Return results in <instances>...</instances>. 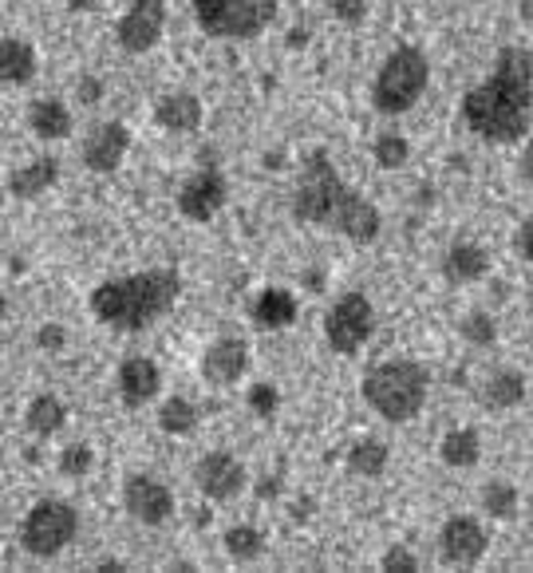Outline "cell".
<instances>
[{"label": "cell", "mask_w": 533, "mask_h": 573, "mask_svg": "<svg viewBox=\"0 0 533 573\" xmlns=\"http://www.w3.org/2000/svg\"><path fill=\"white\" fill-rule=\"evenodd\" d=\"M533 120V55L518 43H506L494 55V67L482 84L462 96V123L479 139L510 147L530 130Z\"/></svg>", "instance_id": "obj_1"}, {"label": "cell", "mask_w": 533, "mask_h": 573, "mask_svg": "<svg viewBox=\"0 0 533 573\" xmlns=\"http://www.w3.org/2000/svg\"><path fill=\"white\" fill-rule=\"evenodd\" d=\"M293 217L305 222V226L337 229L356 246H371L383 229L380 210L340 178L337 163H332V154L325 147L308 151L305 163H301L293 190Z\"/></svg>", "instance_id": "obj_2"}, {"label": "cell", "mask_w": 533, "mask_h": 573, "mask_svg": "<svg viewBox=\"0 0 533 573\" xmlns=\"http://www.w3.org/2000/svg\"><path fill=\"white\" fill-rule=\"evenodd\" d=\"M182 297V277L175 270H142L131 277H111L91 289V313L99 325L119 333H142L163 321Z\"/></svg>", "instance_id": "obj_3"}, {"label": "cell", "mask_w": 533, "mask_h": 573, "mask_svg": "<svg viewBox=\"0 0 533 573\" xmlns=\"http://www.w3.org/2000/svg\"><path fill=\"white\" fill-rule=\"evenodd\" d=\"M427 369L419 360H383L364 376V400L388 423H407L423 411L427 400Z\"/></svg>", "instance_id": "obj_4"}, {"label": "cell", "mask_w": 533, "mask_h": 573, "mask_svg": "<svg viewBox=\"0 0 533 573\" xmlns=\"http://www.w3.org/2000/svg\"><path fill=\"white\" fill-rule=\"evenodd\" d=\"M427 84H431L427 55L415 43H399L371 79V103H376L380 115H403L423 99Z\"/></svg>", "instance_id": "obj_5"}, {"label": "cell", "mask_w": 533, "mask_h": 573, "mask_svg": "<svg viewBox=\"0 0 533 573\" xmlns=\"http://www.w3.org/2000/svg\"><path fill=\"white\" fill-rule=\"evenodd\" d=\"M194 16L214 40H253L277 21V0H194Z\"/></svg>", "instance_id": "obj_6"}, {"label": "cell", "mask_w": 533, "mask_h": 573, "mask_svg": "<svg viewBox=\"0 0 533 573\" xmlns=\"http://www.w3.org/2000/svg\"><path fill=\"white\" fill-rule=\"evenodd\" d=\"M79 534V514L64 498H40L21 526V546L33 558H55L64 553Z\"/></svg>", "instance_id": "obj_7"}, {"label": "cell", "mask_w": 533, "mask_h": 573, "mask_svg": "<svg viewBox=\"0 0 533 573\" xmlns=\"http://www.w3.org/2000/svg\"><path fill=\"white\" fill-rule=\"evenodd\" d=\"M376 333V304L364 292H340L325 313V340L337 357H356Z\"/></svg>", "instance_id": "obj_8"}, {"label": "cell", "mask_w": 533, "mask_h": 573, "mask_svg": "<svg viewBox=\"0 0 533 573\" xmlns=\"http://www.w3.org/2000/svg\"><path fill=\"white\" fill-rule=\"evenodd\" d=\"M166 33V0H131L127 12L115 24V40L123 52L142 55L151 52L154 43L163 40Z\"/></svg>", "instance_id": "obj_9"}, {"label": "cell", "mask_w": 533, "mask_h": 573, "mask_svg": "<svg viewBox=\"0 0 533 573\" xmlns=\"http://www.w3.org/2000/svg\"><path fill=\"white\" fill-rule=\"evenodd\" d=\"M123 507L142 526H163V522L175 519V495H170V487H166L163 478L139 475V471L127 475V483H123Z\"/></svg>", "instance_id": "obj_10"}, {"label": "cell", "mask_w": 533, "mask_h": 573, "mask_svg": "<svg viewBox=\"0 0 533 573\" xmlns=\"http://www.w3.org/2000/svg\"><path fill=\"white\" fill-rule=\"evenodd\" d=\"M486 546H490L486 531L470 514L446 519L443 531H439V558L446 565H479L486 558Z\"/></svg>", "instance_id": "obj_11"}, {"label": "cell", "mask_w": 533, "mask_h": 573, "mask_svg": "<svg viewBox=\"0 0 533 573\" xmlns=\"http://www.w3.org/2000/svg\"><path fill=\"white\" fill-rule=\"evenodd\" d=\"M229 202V183L221 178V171H198L190 174L178 190V210L182 217L190 222H210V217H218Z\"/></svg>", "instance_id": "obj_12"}, {"label": "cell", "mask_w": 533, "mask_h": 573, "mask_svg": "<svg viewBox=\"0 0 533 573\" xmlns=\"http://www.w3.org/2000/svg\"><path fill=\"white\" fill-rule=\"evenodd\" d=\"M127 151H131V130L123 127L119 120L96 123L88 130V139H84V166L96 174H111L119 171Z\"/></svg>", "instance_id": "obj_13"}, {"label": "cell", "mask_w": 533, "mask_h": 573, "mask_svg": "<svg viewBox=\"0 0 533 573\" xmlns=\"http://www.w3.org/2000/svg\"><path fill=\"white\" fill-rule=\"evenodd\" d=\"M194 483L206 498L226 502V498L245 490V466H241V459H233L229 451H210L206 459L194 466Z\"/></svg>", "instance_id": "obj_14"}, {"label": "cell", "mask_w": 533, "mask_h": 573, "mask_svg": "<svg viewBox=\"0 0 533 573\" xmlns=\"http://www.w3.org/2000/svg\"><path fill=\"white\" fill-rule=\"evenodd\" d=\"M250 372V345L241 336H218L214 345L202 352V376L214 388H229Z\"/></svg>", "instance_id": "obj_15"}, {"label": "cell", "mask_w": 533, "mask_h": 573, "mask_svg": "<svg viewBox=\"0 0 533 573\" xmlns=\"http://www.w3.org/2000/svg\"><path fill=\"white\" fill-rule=\"evenodd\" d=\"M163 388V372L151 357H127L119 364V396L127 408H142L151 403Z\"/></svg>", "instance_id": "obj_16"}, {"label": "cell", "mask_w": 533, "mask_h": 573, "mask_svg": "<svg viewBox=\"0 0 533 573\" xmlns=\"http://www.w3.org/2000/svg\"><path fill=\"white\" fill-rule=\"evenodd\" d=\"M36 76V48L28 40H21V36L4 33V40H0V84L9 87H24L33 84Z\"/></svg>", "instance_id": "obj_17"}, {"label": "cell", "mask_w": 533, "mask_h": 573, "mask_svg": "<svg viewBox=\"0 0 533 573\" xmlns=\"http://www.w3.org/2000/svg\"><path fill=\"white\" fill-rule=\"evenodd\" d=\"M154 120L175 135H190V130L202 127V99L190 96V91H170L154 103Z\"/></svg>", "instance_id": "obj_18"}, {"label": "cell", "mask_w": 533, "mask_h": 573, "mask_svg": "<svg viewBox=\"0 0 533 573\" xmlns=\"http://www.w3.org/2000/svg\"><path fill=\"white\" fill-rule=\"evenodd\" d=\"M490 273V253L482 246H470V241H458V246L446 249L443 258V277L450 285H470L482 282Z\"/></svg>", "instance_id": "obj_19"}, {"label": "cell", "mask_w": 533, "mask_h": 573, "mask_svg": "<svg viewBox=\"0 0 533 573\" xmlns=\"http://www.w3.org/2000/svg\"><path fill=\"white\" fill-rule=\"evenodd\" d=\"M296 321V297L289 289H262L257 301H253V325L265 328V333H277V328H289Z\"/></svg>", "instance_id": "obj_20"}, {"label": "cell", "mask_w": 533, "mask_h": 573, "mask_svg": "<svg viewBox=\"0 0 533 573\" xmlns=\"http://www.w3.org/2000/svg\"><path fill=\"white\" fill-rule=\"evenodd\" d=\"M55 178H60V163L55 159H33V163L16 166L9 174V195L12 198H40L45 190H52Z\"/></svg>", "instance_id": "obj_21"}, {"label": "cell", "mask_w": 533, "mask_h": 573, "mask_svg": "<svg viewBox=\"0 0 533 573\" xmlns=\"http://www.w3.org/2000/svg\"><path fill=\"white\" fill-rule=\"evenodd\" d=\"M28 127H33L36 139H67L72 135V111L60 99H36L28 108Z\"/></svg>", "instance_id": "obj_22"}, {"label": "cell", "mask_w": 533, "mask_h": 573, "mask_svg": "<svg viewBox=\"0 0 533 573\" xmlns=\"http://www.w3.org/2000/svg\"><path fill=\"white\" fill-rule=\"evenodd\" d=\"M479 400L486 403L490 411H510V408H518V403L525 400V376L522 372H494V376L482 384V391H479Z\"/></svg>", "instance_id": "obj_23"}, {"label": "cell", "mask_w": 533, "mask_h": 573, "mask_svg": "<svg viewBox=\"0 0 533 573\" xmlns=\"http://www.w3.org/2000/svg\"><path fill=\"white\" fill-rule=\"evenodd\" d=\"M439 459L446 466H455V471H470V466L482 459V439L474 427H455V432L443 435V444H439Z\"/></svg>", "instance_id": "obj_24"}, {"label": "cell", "mask_w": 533, "mask_h": 573, "mask_svg": "<svg viewBox=\"0 0 533 573\" xmlns=\"http://www.w3.org/2000/svg\"><path fill=\"white\" fill-rule=\"evenodd\" d=\"M64 423H67V408L60 396H36L33 403H28V411H24V427L33 435H40V439H48V435L55 432H64Z\"/></svg>", "instance_id": "obj_25"}, {"label": "cell", "mask_w": 533, "mask_h": 573, "mask_svg": "<svg viewBox=\"0 0 533 573\" xmlns=\"http://www.w3.org/2000/svg\"><path fill=\"white\" fill-rule=\"evenodd\" d=\"M388 459H392V451H388L383 439H359V444H352V451H348V475L380 478L383 471H388Z\"/></svg>", "instance_id": "obj_26"}, {"label": "cell", "mask_w": 533, "mask_h": 573, "mask_svg": "<svg viewBox=\"0 0 533 573\" xmlns=\"http://www.w3.org/2000/svg\"><path fill=\"white\" fill-rule=\"evenodd\" d=\"M482 510H486L490 519H513L518 514V487H513L510 478H490L486 487H482Z\"/></svg>", "instance_id": "obj_27"}, {"label": "cell", "mask_w": 533, "mask_h": 573, "mask_svg": "<svg viewBox=\"0 0 533 573\" xmlns=\"http://www.w3.org/2000/svg\"><path fill=\"white\" fill-rule=\"evenodd\" d=\"M221 546H226L233 562H257L265 553V534L257 526H233V531H226Z\"/></svg>", "instance_id": "obj_28"}, {"label": "cell", "mask_w": 533, "mask_h": 573, "mask_svg": "<svg viewBox=\"0 0 533 573\" xmlns=\"http://www.w3.org/2000/svg\"><path fill=\"white\" fill-rule=\"evenodd\" d=\"M158 427L166 435H190L198 427V408L186 396H170V400L158 408Z\"/></svg>", "instance_id": "obj_29"}, {"label": "cell", "mask_w": 533, "mask_h": 573, "mask_svg": "<svg viewBox=\"0 0 533 573\" xmlns=\"http://www.w3.org/2000/svg\"><path fill=\"white\" fill-rule=\"evenodd\" d=\"M371 159H376L383 171H399V166L411 159V142L403 139L399 130H383L380 139L371 142Z\"/></svg>", "instance_id": "obj_30"}, {"label": "cell", "mask_w": 533, "mask_h": 573, "mask_svg": "<svg viewBox=\"0 0 533 573\" xmlns=\"http://www.w3.org/2000/svg\"><path fill=\"white\" fill-rule=\"evenodd\" d=\"M60 475H67V478H84V475H91V466H96V451H91L88 444H72V447H64L60 451Z\"/></svg>", "instance_id": "obj_31"}, {"label": "cell", "mask_w": 533, "mask_h": 573, "mask_svg": "<svg viewBox=\"0 0 533 573\" xmlns=\"http://www.w3.org/2000/svg\"><path fill=\"white\" fill-rule=\"evenodd\" d=\"M245 403H250L253 415L272 420V415H277V408H281V391L272 388V384H253V388L245 391Z\"/></svg>", "instance_id": "obj_32"}, {"label": "cell", "mask_w": 533, "mask_h": 573, "mask_svg": "<svg viewBox=\"0 0 533 573\" xmlns=\"http://www.w3.org/2000/svg\"><path fill=\"white\" fill-rule=\"evenodd\" d=\"M462 336H467L470 345H494L498 328H494V321L486 313H467L462 316Z\"/></svg>", "instance_id": "obj_33"}, {"label": "cell", "mask_w": 533, "mask_h": 573, "mask_svg": "<svg viewBox=\"0 0 533 573\" xmlns=\"http://www.w3.org/2000/svg\"><path fill=\"white\" fill-rule=\"evenodd\" d=\"M380 565L383 570H395V573H411V570H419V558H415L411 550H403V546H392V550L380 558Z\"/></svg>", "instance_id": "obj_34"}, {"label": "cell", "mask_w": 533, "mask_h": 573, "mask_svg": "<svg viewBox=\"0 0 533 573\" xmlns=\"http://www.w3.org/2000/svg\"><path fill=\"white\" fill-rule=\"evenodd\" d=\"M332 12H337V21L359 24L368 16V0H332Z\"/></svg>", "instance_id": "obj_35"}, {"label": "cell", "mask_w": 533, "mask_h": 573, "mask_svg": "<svg viewBox=\"0 0 533 573\" xmlns=\"http://www.w3.org/2000/svg\"><path fill=\"white\" fill-rule=\"evenodd\" d=\"M36 345L45 348V352H60L67 345V328L64 325H45L36 333Z\"/></svg>", "instance_id": "obj_36"}, {"label": "cell", "mask_w": 533, "mask_h": 573, "mask_svg": "<svg viewBox=\"0 0 533 573\" xmlns=\"http://www.w3.org/2000/svg\"><path fill=\"white\" fill-rule=\"evenodd\" d=\"M513 249H518V258L533 265V214L525 217L522 226H518V234H513Z\"/></svg>", "instance_id": "obj_37"}, {"label": "cell", "mask_w": 533, "mask_h": 573, "mask_svg": "<svg viewBox=\"0 0 533 573\" xmlns=\"http://www.w3.org/2000/svg\"><path fill=\"white\" fill-rule=\"evenodd\" d=\"M76 96H79V103H99V99H103V79H96V76H84L76 84Z\"/></svg>", "instance_id": "obj_38"}, {"label": "cell", "mask_w": 533, "mask_h": 573, "mask_svg": "<svg viewBox=\"0 0 533 573\" xmlns=\"http://www.w3.org/2000/svg\"><path fill=\"white\" fill-rule=\"evenodd\" d=\"M518 174H522L525 183L533 186V139L525 142V151H522V159H518Z\"/></svg>", "instance_id": "obj_39"}, {"label": "cell", "mask_w": 533, "mask_h": 573, "mask_svg": "<svg viewBox=\"0 0 533 573\" xmlns=\"http://www.w3.org/2000/svg\"><path fill=\"white\" fill-rule=\"evenodd\" d=\"M96 4H99V0H67V9H72V12H91Z\"/></svg>", "instance_id": "obj_40"}, {"label": "cell", "mask_w": 533, "mask_h": 573, "mask_svg": "<svg viewBox=\"0 0 533 573\" xmlns=\"http://www.w3.org/2000/svg\"><path fill=\"white\" fill-rule=\"evenodd\" d=\"M525 16L533 21V0H525Z\"/></svg>", "instance_id": "obj_41"}]
</instances>
